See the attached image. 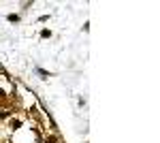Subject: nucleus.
<instances>
[{"mask_svg":"<svg viewBox=\"0 0 160 143\" xmlns=\"http://www.w3.org/2000/svg\"><path fill=\"white\" fill-rule=\"evenodd\" d=\"M2 96H4V92H2V90H0V98H2Z\"/></svg>","mask_w":160,"mask_h":143,"instance_id":"f257e3e1","label":"nucleus"}]
</instances>
